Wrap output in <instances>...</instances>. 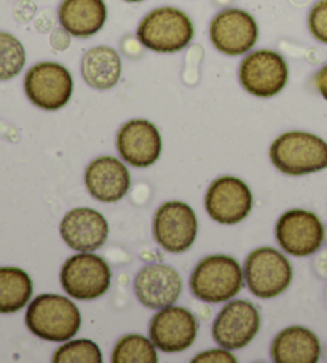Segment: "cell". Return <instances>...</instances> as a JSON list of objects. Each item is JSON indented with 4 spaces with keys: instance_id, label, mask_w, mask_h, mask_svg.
<instances>
[{
    "instance_id": "cell-1",
    "label": "cell",
    "mask_w": 327,
    "mask_h": 363,
    "mask_svg": "<svg viewBox=\"0 0 327 363\" xmlns=\"http://www.w3.org/2000/svg\"><path fill=\"white\" fill-rule=\"evenodd\" d=\"M270 160L287 177L323 172L327 168V141L308 131H287L273 141Z\"/></svg>"
},
{
    "instance_id": "cell-2",
    "label": "cell",
    "mask_w": 327,
    "mask_h": 363,
    "mask_svg": "<svg viewBox=\"0 0 327 363\" xmlns=\"http://www.w3.org/2000/svg\"><path fill=\"white\" fill-rule=\"evenodd\" d=\"M190 291L207 304L229 303L244 286V271L235 258L211 255L195 266L190 275Z\"/></svg>"
},
{
    "instance_id": "cell-3",
    "label": "cell",
    "mask_w": 327,
    "mask_h": 363,
    "mask_svg": "<svg viewBox=\"0 0 327 363\" xmlns=\"http://www.w3.org/2000/svg\"><path fill=\"white\" fill-rule=\"evenodd\" d=\"M195 35V26L185 11L176 7H159L142 18L136 29L137 40L155 53L171 55L185 50Z\"/></svg>"
},
{
    "instance_id": "cell-4",
    "label": "cell",
    "mask_w": 327,
    "mask_h": 363,
    "mask_svg": "<svg viewBox=\"0 0 327 363\" xmlns=\"http://www.w3.org/2000/svg\"><path fill=\"white\" fill-rule=\"evenodd\" d=\"M26 325L30 333L43 341L66 342L79 333L81 315L71 299L50 293L29 304Z\"/></svg>"
},
{
    "instance_id": "cell-5",
    "label": "cell",
    "mask_w": 327,
    "mask_h": 363,
    "mask_svg": "<svg viewBox=\"0 0 327 363\" xmlns=\"http://www.w3.org/2000/svg\"><path fill=\"white\" fill-rule=\"evenodd\" d=\"M294 269L285 255L272 247H260L244 261V281L249 291L260 299H272L292 284Z\"/></svg>"
},
{
    "instance_id": "cell-6",
    "label": "cell",
    "mask_w": 327,
    "mask_h": 363,
    "mask_svg": "<svg viewBox=\"0 0 327 363\" xmlns=\"http://www.w3.org/2000/svg\"><path fill=\"white\" fill-rule=\"evenodd\" d=\"M238 80L249 95L262 99L273 98L280 95L287 85V61L275 50H254L240 62Z\"/></svg>"
},
{
    "instance_id": "cell-7",
    "label": "cell",
    "mask_w": 327,
    "mask_h": 363,
    "mask_svg": "<svg viewBox=\"0 0 327 363\" xmlns=\"http://www.w3.org/2000/svg\"><path fill=\"white\" fill-rule=\"evenodd\" d=\"M59 280L69 296L79 301H91L109 291L112 271L101 256L93 252H80L62 264Z\"/></svg>"
},
{
    "instance_id": "cell-8",
    "label": "cell",
    "mask_w": 327,
    "mask_h": 363,
    "mask_svg": "<svg viewBox=\"0 0 327 363\" xmlns=\"http://www.w3.org/2000/svg\"><path fill=\"white\" fill-rule=\"evenodd\" d=\"M24 91H26L28 99L35 108L48 112L59 111L72 98V74L61 62H37L26 72Z\"/></svg>"
},
{
    "instance_id": "cell-9",
    "label": "cell",
    "mask_w": 327,
    "mask_h": 363,
    "mask_svg": "<svg viewBox=\"0 0 327 363\" xmlns=\"http://www.w3.org/2000/svg\"><path fill=\"white\" fill-rule=\"evenodd\" d=\"M210 39L219 53L241 56L253 52L259 40V26L249 11L227 7L211 20Z\"/></svg>"
},
{
    "instance_id": "cell-10",
    "label": "cell",
    "mask_w": 327,
    "mask_h": 363,
    "mask_svg": "<svg viewBox=\"0 0 327 363\" xmlns=\"http://www.w3.org/2000/svg\"><path fill=\"white\" fill-rule=\"evenodd\" d=\"M154 237L168 253H185L198 234V220L193 208L185 202L169 200L160 205L154 216Z\"/></svg>"
},
{
    "instance_id": "cell-11",
    "label": "cell",
    "mask_w": 327,
    "mask_h": 363,
    "mask_svg": "<svg viewBox=\"0 0 327 363\" xmlns=\"http://www.w3.org/2000/svg\"><path fill=\"white\" fill-rule=\"evenodd\" d=\"M275 234L282 252L295 258L318 253L326 240V230L316 213L299 208L282 213Z\"/></svg>"
},
{
    "instance_id": "cell-12",
    "label": "cell",
    "mask_w": 327,
    "mask_h": 363,
    "mask_svg": "<svg viewBox=\"0 0 327 363\" xmlns=\"http://www.w3.org/2000/svg\"><path fill=\"white\" fill-rule=\"evenodd\" d=\"M260 312L246 299H234L225 304L212 323V337L229 350L246 347L260 330Z\"/></svg>"
},
{
    "instance_id": "cell-13",
    "label": "cell",
    "mask_w": 327,
    "mask_h": 363,
    "mask_svg": "<svg viewBox=\"0 0 327 363\" xmlns=\"http://www.w3.org/2000/svg\"><path fill=\"white\" fill-rule=\"evenodd\" d=\"M254 197L249 186L236 177H221L207 187L205 206L212 221L225 226L246 220L253 210Z\"/></svg>"
},
{
    "instance_id": "cell-14",
    "label": "cell",
    "mask_w": 327,
    "mask_h": 363,
    "mask_svg": "<svg viewBox=\"0 0 327 363\" xmlns=\"http://www.w3.org/2000/svg\"><path fill=\"white\" fill-rule=\"evenodd\" d=\"M198 335V322L187 308L168 306L150 320L149 337L156 349L168 354L182 352L192 346Z\"/></svg>"
},
{
    "instance_id": "cell-15",
    "label": "cell",
    "mask_w": 327,
    "mask_h": 363,
    "mask_svg": "<svg viewBox=\"0 0 327 363\" xmlns=\"http://www.w3.org/2000/svg\"><path fill=\"white\" fill-rule=\"evenodd\" d=\"M161 149L159 128L146 118H133L123 123L117 133V151L125 164L131 167H152L160 159Z\"/></svg>"
},
{
    "instance_id": "cell-16",
    "label": "cell",
    "mask_w": 327,
    "mask_h": 363,
    "mask_svg": "<svg viewBox=\"0 0 327 363\" xmlns=\"http://www.w3.org/2000/svg\"><path fill=\"white\" fill-rule=\"evenodd\" d=\"M134 293L144 308L160 311L178 303L182 293L180 274L173 266H144L134 277Z\"/></svg>"
},
{
    "instance_id": "cell-17",
    "label": "cell",
    "mask_w": 327,
    "mask_h": 363,
    "mask_svg": "<svg viewBox=\"0 0 327 363\" xmlns=\"http://www.w3.org/2000/svg\"><path fill=\"white\" fill-rule=\"evenodd\" d=\"M59 234L66 245L75 252H96L107 242L109 223L99 211L79 206L62 218Z\"/></svg>"
},
{
    "instance_id": "cell-18",
    "label": "cell",
    "mask_w": 327,
    "mask_h": 363,
    "mask_svg": "<svg viewBox=\"0 0 327 363\" xmlns=\"http://www.w3.org/2000/svg\"><path fill=\"white\" fill-rule=\"evenodd\" d=\"M85 186L93 199L103 203H115L128 194L131 177L122 160L103 155L86 167Z\"/></svg>"
},
{
    "instance_id": "cell-19",
    "label": "cell",
    "mask_w": 327,
    "mask_h": 363,
    "mask_svg": "<svg viewBox=\"0 0 327 363\" xmlns=\"http://www.w3.org/2000/svg\"><path fill=\"white\" fill-rule=\"evenodd\" d=\"M58 21L75 39H88L103 30L107 5L104 0H62Z\"/></svg>"
},
{
    "instance_id": "cell-20",
    "label": "cell",
    "mask_w": 327,
    "mask_h": 363,
    "mask_svg": "<svg viewBox=\"0 0 327 363\" xmlns=\"http://www.w3.org/2000/svg\"><path fill=\"white\" fill-rule=\"evenodd\" d=\"M270 355L276 363H316L321 359V341L310 328L287 327L275 336Z\"/></svg>"
},
{
    "instance_id": "cell-21",
    "label": "cell",
    "mask_w": 327,
    "mask_h": 363,
    "mask_svg": "<svg viewBox=\"0 0 327 363\" xmlns=\"http://www.w3.org/2000/svg\"><path fill=\"white\" fill-rule=\"evenodd\" d=\"M122 69L120 55L109 45L93 47L81 56V77L93 90L107 91L114 89L120 82Z\"/></svg>"
},
{
    "instance_id": "cell-22",
    "label": "cell",
    "mask_w": 327,
    "mask_h": 363,
    "mask_svg": "<svg viewBox=\"0 0 327 363\" xmlns=\"http://www.w3.org/2000/svg\"><path fill=\"white\" fill-rule=\"evenodd\" d=\"M33 279L20 267H0V314H15L29 304Z\"/></svg>"
},
{
    "instance_id": "cell-23",
    "label": "cell",
    "mask_w": 327,
    "mask_h": 363,
    "mask_svg": "<svg viewBox=\"0 0 327 363\" xmlns=\"http://www.w3.org/2000/svg\"><path fill=\"white\" fill-rule=\"evenodd\" d=\"M112 363H156V347L150 337L127 335L118 340L110 357Z\"/></svg>"
},
{
    "instance_id": "cell-24",
    "label": "cell",
    "mask_w": 327,
    "mask_h": 363,
    "mask_svg": "<svg viewBox=\"0 0 327 363\" xmlns=\"http://www.w3.org/2000/svg\"><path fill=\"white\" fill-rule=\"evenodd\" d=\"M26 65V50L13 34L0 30V82L20 76Z\"/></svg>"
},
{
    "instance_id": "cell-25",
    "label": "cell",
    "mask_w": 327,
    "mask_h": 363,
    "mask_svg": "<svg viewBox=\"0 0 327 363\" xmlns=\"http://www.w3.org/2000/svg\"><path fill=\"white\" fill-rule=\"evenodd\" d=\"M54 363H103V352L91 340H69L53 354Z\"/></svg>"
},
{
    "instance_id": "cell-26",
    "label": "cell",
    "mask_w": 327,
    "mask_h": 363,
    "mask_svg": "<svg viewBox=\"0 0 327 363\" xmlns=\"http://www.w3.org/2000/svg\"><path fill=\"white\" fill-rule=\"evenodd\" d=\"M308 30L314 40L327 45V0H316L308 11Z\"/></svg>"
},
{
    "instance_id": "cell-27",
    "label": "cell",
    "mask_w": 327,
    "mask_h": 363,
    "mask_svg": "<svg viewBox=\"0 0 327 363\" xmlns=\"http://www.w3.org/2000/svg\"><path fill=\"white\" fill-rule=\"evenodd\" d=\"M193 363H216V362H222V363H236L235 355L230 352L229 349H211V350H206V352H201L197 357H193L192 359Z\"/></svg>"
},
{
    "instance_id": "cell-28",
    "label": "cell",
    "mask_w": 327,
    "mask_h": 363,
    "mask_svg": "<svg viewBox=\"0 0 327 363\" xmlns=\"http://www.w3.org/2000/svg\"><path fill=\"white\" fill-rule=\"evenodd\" d=\"M71 34L64 28H56L52 35H50V45L53 47L54 52H66L71 47Z\"/></svg>"
},
{
    "instance_id": "cell-29",
    "label": "cell",
    "mask_w": 327,
    "mask_h": 363,
    "mask_svg": "<svg viewBox=\"0 0 327 363\" xmlns=\"http://www.w3.org/2000/svg\"><path fill=\"white\" fill-rule=\"evenodd\" d=\"M35 13V4L30 2V0H21L15 5V18L18 21L26 23Z\"/></svg>"
},
{
    "instance_id": "cell-30",
    "label": "cell",
    "mask_w": 327,
    "mask_h": 363,
    "mask_svg": "<svg viewBox=\"0 0 327 363\" xmlns=\"http://www.w3.org/2000/svg\"><path fill=\"white\" fill-rule=\"evenodd\" d=\"M314 86L321 96L327 101V62L314 74Z\"/></svg>"
},
{
    "instance_id": "cell-31",
    "label": "cell",
    "mask_w": 327,
    "mask_h": 363,
    "mask_svg": "<svg viewBox=\"0 0 327 363\" xmlns=\"http://www.w3.org/2000/svg\"><path fill=\"white\" fill-rule=\"evenodd\" d=\"M141 47H142V43L137 40V37L136 39H133V40H127V42H123V48H125V53H128L130 56H134V55H137L141 52Z\"/></svg>"
},
{
    "instance_id": "cell-32",
    "label": "cell",
    "mask_w": 327,
    "mask_h": 363,
    "mask_svg": "<svg viewBox=\"0 0 327 363\" xmlns=\"http://www.w3.org/2000/svg\"><path fill=\"white\" fill-rule=\"evenodd\" d=\"M231 2H234V0H214V4L221 5V7H225V9H227V5Z\"/></svg>"
},
{
    "instance_id": "cell-33",
    "label": "cell",
    "mask_w": 327,
    "mask_h": 363,
    "mask_svg": "<svg viewBox=\"0 0 327 363\" xmlns=\"http://www.w3.org/2000/svg\"><path fill=\"white\" fill-rule=\"evenodd\" d=\"M127 4H139V2H146V0H123Z\"/></svg>"
}]
</instances>
